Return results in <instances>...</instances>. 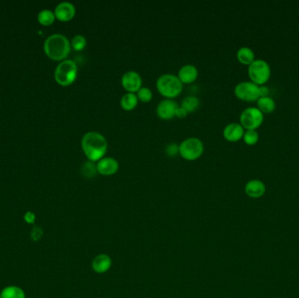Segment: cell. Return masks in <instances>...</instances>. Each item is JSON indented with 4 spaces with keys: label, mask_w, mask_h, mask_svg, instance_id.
Here are the masks:
<instances>
[{
    "label": "cell",
    "mask_w": 299,
    "mask_h": 298,
    "mask_svg": "<svg viewBox=\"0 0 299 298\" xmlns=\"http://www.w3.org/2000/svg\"><path fill=\"white\" fill-rule=\"evenodd\" d=\"M198 74L199 72L195 66L186 64L179 70L178 77L182 83H192L197 79Z\"/></svg>",
    "instance_id": "5bb4252c"
},
{
    "label": "cell",
    "mask_w": 299,
    "mask_h": 298,
    "mask_svg": "<svg viewBox=\"0 0 299 298\" xmlns=\"http://www.w3.org/2000/svg\"><path fill=\"white\" fill-rule=\"evenodd\" d=\"M237 59L239 62L244 65H250L255 60V54L251 48L242 47L237 51Z\"/></svg>",
    "instance_id": "ac0fdd59"
},
{
    "label": "cell",
    "mask_w": 299,
    "mask_h": 298,
    "mask_svg": "<svg viewBox=\"0 0 299 298\" xmlns=\"http://www.w3.org/2000/svg\"><path fill=\"white\" fill-rule=\"evenodd\" d=\"M80 172L83 175L85 178H93L95 177V174L98 172L97 171V167L95 162H93L91 160L86 161L80 168Z\"/></svg>",
    "instance_id": "7402d4cb"
},
{
    "label": "cell",
    "mask_w": 299,
    "mask_h": 298,
    "mask_svg": "<svg viewBox=\"0 0 299 298\" xmlns=\"http://www.w3.org/2000/svg\"><path fill=\"white\" fill-rule=\"evenodd\" d=\"M122 85L130 93H137L142 87V77L138 72L129 70L122 76Z\"/></svg>",
    "instance_id": "9c48e42d"
},
{
    "label": "cell",
    "mask_w": 299,
    "mask_h": 298,
    "mask_svg": "<svg viewBox=\"0 0 299 298\" xmlns=\"http://www.w3.org/2000/svg\"><path fill=\"white\" fill-rule=\"evenodd\" d=\"M81 148L88 160L93 162L102 158L108 149V142L97 131H88L81 139Z\"/></svg>",
    "instance_id": "6da1fadb"
},
{
    "label": "cell",
    "mask_w": 299,
    "mask_h": 298,
    "mask_svg": "<svg viewBox=\"0 0 299 298\" xmlns=\"http://www.w3.org/2000/svg\"><path fill=\"white\" fill-rule=\"evenodd\" d=\"M78 74L76 62L73 60H64L56 68L55 79L62 86H70L75 80Z\"/></svg>",
    "instance_id": "277c9868"
},
{
    "label": "cell",
    "mask_w": 299,
    "mask_h": 298,
    "mask_svg": "<svg viewBox=\"0 0 299 298\" xmlns=\"http://www.w3.org/2000/svg\"><path fill=\"white\" fill-rule=\"evenodd\" d=\"M111 260L108 255H100L96 256L92 262V267L95 272L104 273L110 269Z\"/></svg>",
    "instance_id": "2e32d148"
},
{
    "label": "cell",
    "mask_w": 299,
    "mask_h": 298,
    "mask_svg": "<svg viewBox=\"0 0 299 298\" xmlns=\"http://www.w3.org/2000/svg\"><path fill=\"white\" fill-rule=\"evenodd\" d=\"M55 15L51 10H43L38 15V21L42 26H50L55 22Z\"/></svg>",
    "instance_id": "603a6c76"
},
{
    "label": "cell",
    "mask_w": 299,
    "mask_h": 298,
    "mask_svg": "<svg viewBox=\"0 0 299 298\" xmlns=\"http://www.w3.org/2000/svg\"><path fill=\"white\" fill-rule=\"evenodd\" d=\"M270 94V89L266 86H260L259 95L260 97H266Z\"/></svg>",
    "instance_id": "f546056e"
},
{
    "label": "cell",
    "mask_w": 299,
    "mask_h": 298,
    "mask_svg": "<svg viewBox=\"0 0 299 298\" xmlns=\"http://www.w3.org/2000/svg\"><path fill=\"white\" fill-rule=\"evenodd\" d=\"M257 104H258V109L263 113L273 112L276 109V102L273 99L270 98V96L266 97H260L257 100Z\"/></svg>",
    "instance_id": "d6986e66"
},
{
    "label": "cell",
    "mask_w": 299,
    "mask_h": 298,
    "mask_svg": "<svg viewBox=\"0 0 299 298\" xmlns=\"http://www.w3.org/2000/svg\"><path fill=\"white\" fill-rule=\"evenodd\" d=\"M97 171L100 174L103 176H110L113 175L118 171L119 169V163L116 158L111 156H106L102 157L97 161L96 163Z\"/></svg>",
    "instance_id": "30bf717a"
},
{
    "label": "cell",
    "mask_w": 299,
    "mask_h": 298,
    "mask_svg": "<svg viewBox=\"0 0 299 298\" xmlns=\"http://www.w3.org/2000/svg\"><path fill=\"white\" fill-rule=\"evenodd\" d=\"M87 46V40L81 34H77L71 40V47L75 51H81Z\"/></svg>",
    "instance_id": "cb8c5ba5"
},
{
    "label": "cell",
    "mask_w": 299,
    "mask_h": 298,
    "mask_svg": "<svg viewBox=\"0 0 299 298\" xmlns=\"http://www.w3.org/2000/svg\"><path fill=\"white\" fill-rule=\"evenodd\" d=\"M165 152H166L168 156H176L178 153H179V146H178L175 143H171L166 146Z\"/></svg>",
    "instance_id": "4316f807"
},
{
    "label": "cell",
    "mask_w": 299,
    "mask_h": 298,
    "mask_svg": "<svg viewBox=\"0 0 299 298\" xmlns=\"http://www.w3.org/2000/svg\"><path fill=\"white\" fill-rule=\"evenodd\" d=\"M42 233H43V231H42V229L40 228V227H33V230H32V233H31V237H32V239L33 240H40L41 236H42Z\"/></svg>",
    "instance_id": "83f0119b"
},
{
    "label": "cell",
    "mask_w": 299,
    "mask_h": 298,
    "mask_svg": "<svg viewBox=\"0 0 299 298\" xmlns=\"http://www.w3.org/2000/svg\"><path fill=\"white\" fill-rule=\"evenodd\" d=\"M234 94L245 102H254L260 98L259 86L252 81H242L234 87Z\"/></svg>",
    "instance_id": "ba28073f"
},
{
    "label": "cell",
    "mask_w": 299,
    "mask_h": 298,
    "mask_svg": "<svg viewBox=\"0 0 299 298\" xmlns=\"http://www.w3.org/2000/svg\"><path fill=\"white\" fill-rule=\"evenodd\" d=\"M75 7L72 3L65 1L62 2L55 7V18L61 21H70L75 15Z\"/></svg>",
    "instance_id": "7c38bea8"
},
{
    "label": "cell",
    "mask_w": 299,
    "mask_h": 298,
    "mask_svg": "<svg viewBox=\"0 0 299 298\" xmlns=\"http://www.w3.org/2000/svg\"><path fill=\"white\" fill-rule=\"evenodd\" d=\"M0 298H25V293L20 288L10 286L2 291Z\"/></svg>",
    "instance_id": "ffe728a7"
},
{
    "label": "cell",
    "mask_w": 299,
    "mask_h": 298,
    "mask_svg": "<svg viewBox=\"0 0 299 298\" xmlns=\"http://www.w3.org/2000/svg\"><path fill=\"white\" fill-rule=\"evenodd\" d=\"M188 115V112L186 109H184L182 106H178V108L176 109L175 117H178L179 118H184Z\"/></svg>",
    "instance_id": "f1b7e54d"
},
{
    "label": "cell",
    "mask_w": 299,
    "mask_h": 298,
    "mask_svg": "<svg viewBox=\"0 0 299 298\" xmlns=\"http://www.w3.org/2000/svg\"><path fill=\"white\" fill-rule=\"evenodd\" d=\"M157 88L167 99L174 98L181 93L183 83L179 77L172 74H164L157 78Z\"/></svg>",
    "instance_id": "3957f363"
},
{
    "label": "cell",
    "mask_w": 299,
    "mask_h": 298,
    "mask_svg": "<svg viewBox=\"0 0 299 298\" xmlns=\"http://www.w3.org/2000/svg\"><path fill=\"white\" fill-rule=\"evenodd\" d=\"M204 151V145L198 138H188L179 145V154L186 160L197 159Z\"/></svg>",
    "instance_id": "5b68a950"
},
{
    "label": "cell",
    "mask_w": 299,
    "mask_h": 298,
    "mask_svg": "<svg viewBox=\"0 0 299 298\" xmlns=\"http://www.w3.org/2000/svg\"><path fill=\"white\" fill-rule=\"evenodd\" d=\"M25 220L27 223H33L35 221V215H33V213L28 212L25 215Z\"/></svg>",
    "instance_id": "4dcf8cb0"
},
{
    "label": "cell",
    "mask_w": 299,
    "mask_h": 298,
    "mask_svg": "<svg viewBox=\"0 0 299 298\" xmlns=\"http://www.w3.org/2000/svg\"><path fill=\"white\" fill-rule=\"evenodd\" d=\"M248 75L252 82L258 85L264 84L270 79V66L263 60H255L248 67Z\"/></svg>",
    "instance_id": "8992f818"
},
{
    "label": "cell",
    "mask_w": 299,
    "mask_h": 298,
    "mask_svg": "<svg viewBox=\"0 0 299 298\" xmlns=\"http://www.w3.org/2000/svg\"><path fill=\"white\" fill-rule=\"evenodd\" d=\"M243 140L244 142L248 145V146H254L256 143L258 142L259 140V135L255 131H251V130H248V131L244 132L243 135Z\"/></svg>",
    "instance_id": "d4e9b609"
},
{
    "label": "cell",
    "mask_w": 299,
    "mask_h": 298,
    "mask_svg": "<svg viewBox=\"0 0 299 298\" xmlns=\"http://www.w3.org/2000/svg\"><path fill=\"white\" fill-rule=\"evenodd\" d=\"M243 135H244V128L241 126V124L237 123L227 124L223 130L224 138L229 142H237L243 138Z\"/></svg>",
    "instance_id": "4fadbf2b"
},
{
    "label": "cell",
    "mask_w": 299,
    "mask_h": 298,
    "mask_svg": "<svg viewBox=\"0 0 299 298\" xmlns=\"http://www.w3.org/2000/svg\"><path fill=\"white\" fill-rule=\"evenodd\" d=\"M181 106L187 110V112H194L200 106V99L194 95H188L183 99Z\"/></svg>",
    "instance_id": "44dd1931"
},
{
    "label": "cell",
    "mask_w": 299,
    "mask_h": 298,
    "mask_svg": "<svg viewBox=\"0 0 299 298\" xmlns=\"http://www.w3.org/2000/svg\"><path fill=\"white\" fill-rule=\"evenodd\" d=\"M240 120L242 127L255 131L263 124V113L258 108L249 107L241 112Z\"/></svg>",
    "instance_id": "52a82bcc"
},
{
    "label": "cell",
    "mask_w": 299,
    "mask_h": 298,
    "mask_svg": "<svg viewBox=\"0 0 299 298\" xmlns=\"http://www.w3.org/2000/svg\"><path fill=\"white\" fill-rule=\"evenodd\" d=\"M152 92L149 87H142L137 92V96L139 101L143 102H148L152 99Z\"/></svg>",
    "instance_id": "484cf974"
},
{
    "label": "cell",
    "mask_w": 299,
    "mask_h": 298,
    "mask_svg": "<svg viewBox=\"0 0 299 298\" xmlns=\"http://www.w3.org/2000/svg\"><path fill=\"white\" fill-rule=\"evenodd\" d=\"M139 102V98L136 93H130L127 92L124 94L120 100L121 107L125 110H132L135 109Z\"/></svg>",
    "instance_id": "e0dca14e"
},
{
    "label": "cell",
    "mask_w": 299,
    "mask_h": 298,
    "mask_svg": "<svg viewBox=\"0 0 299 298\" xmlns=\"http://www.w3.org/2000/svg\"><path fill=\"white\" fill-rule=\"evenodd\" d=\"M245 191L248 196L252 198H259L265 192V186L260 180H251L248 182L245 187Z\"/></svg>",
    "instance_id": "9a60e30c"
},
{
    "label": "cell",
    "mask_w": 299,
    "mask_h": 298,
    "mask_svg": "<svg viewBox=\"0 0 299 298\" xmlns=\"http://www.w3.org/2000/svg\"><path fill=\"white\" fill-rule=\"evenodd\" d=\"M44 50L46 55L52 60L62 61L70 55L71 43L65 35L55 33L45 41Z\"/></svg>",
    "instance_id": "7a4b0ae2"
},
{
    "label": "cell",
    "mask_w": 299,
    "mask_h": 298,
    "mask_svg": "<svg viewBox=\"0 0 299 298\" xmlns=\"http://www.w3.org/2000/svg\"><path fill=\"white\" fill-rule=\"evenodd\" d=\"M178 104L172 99H164L162 100L157 107V114L161 119L169 120L175 117L176 109Z\"/></svg>",
    "instance_id": "8fae6325"
}]
</instances>
